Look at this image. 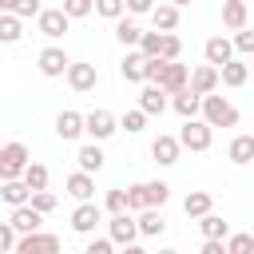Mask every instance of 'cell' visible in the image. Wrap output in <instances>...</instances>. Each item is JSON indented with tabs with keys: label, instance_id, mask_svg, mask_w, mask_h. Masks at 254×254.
<instances>
[{
	"label": "cell",
	"instance_id": "8",
	"mask_svg": "<svg viewBox=\"0 0 254 254\" xmlns=\"http://www.w3.org/2000/svg\"><path fill=\"white\" fill-rule=\"evenodd\" d=\"M95 83H99V67L95 64H87V60H71L67 64V87L71 91H95Z\"/></svg>",
	"mask_w": 254,
	"mask_h": 254
},
{
	"label": "cell",
	"instance_id": "1",
	"mask_svg": "<svg viewBox=\"0 0 254 254\" xmlns=\"http://www.w3.org/2000/svg\"><path fill=\"white\" fill-rule=\"evenodd\" d=\"M198 119H202L206 127H234V123H238V107H234L226 95H202Z\"/></svg>",
	"mask_w": 254,
	"mask_h": 254
},
{
	"label": "cell",
	"instance_id": "22",
	"mask_svg": "<svg viewBox=\"0 0 254 254\" xmlns=\"http://www.w3.org/2000/svg\"><path fill=\"white\" fill-rule=\"evenodd\" d=\"M103 159H107V155H103L99 143H83V147L75 151V163H79L83 175H99V171H103Z\"/></svg>",
	"mask_w": 254,
	"mask_h": 254
},
{
	"label": "cell",
	"instance_id": "34",
	"mask_svg": "<svg viewBox=\"0 0 254 254\" xmlns=\"http://www.w3.org/2000/svg\"><path fill=\"white\" fill-rule=\"evenodd\" d=\"M222 246H226V254H254V234H246V230H230Z\"/></svg>",
	"mask_w": 254,
	"mask_h": 254
},
{
	"label": "cell",
	"instance_id": "16",
	"mask_svg": "<svg viewBox=\"0 0 254 254\" xmlns=\"http://www.w3.org/2000/svg\"><path fill=\"white\" fill-rule=\"evenodd\" d=\"M119 75L127 79V83H147V56L135 48V52H127L123 56V64H119Z\"/></svg>",
	"mask_w": 254,
	"mask_h": 254
},
{
	"label": "cell",
	"instance_id": "11",
	"mask_svg": "<svg viewBox=\"0 0 254 254\" xmlns=\"http://www.w3.org/2000/svg\"><path fill=\"white\" fill-rule=\"evenodd\" d=\"M99 222H103V206H95V202H79L71 210V230L75 234H95Z\"/></svg>",
	"mask_w": 254,
	"mask_h": 254
},
{
	"label": "cell",
	"instance_id": "40",
	"mask_svg": "<svg viewBox=\"0 0 254 254\" xmlns=\"http://www.w3.org/2000/svg\"><path fill=\"white\" fill-rule=\"evenodd\" d=\"M95 16L119 20V16H127V8H123V0H95Z\"/></svg>",
	"mask_w": 254,
	"mask_h": 254
},
{
	"label": "cell",
	"instance_id": "12",
	"mask_svg": "<svg viewBox=\"0 0 254 254\" xmlns=\"http://www.w3.org/2000/svg\"><path fill=\"white\" fill-rule=\"evenodd\" d=\"M8 226H12L16 234H36V230H44V214L24 202V206H16V210L8 214Z\"/></svg>",
	"mask_w": 254,
	"mask_h": 254
},
{
	"label": "cell",
	"instance_id": "7",
	"mask_svg": "<svg viewBox=\"0 0 254 254\" xmlns=\"http://www.w3.org/2000/svg\"><path fill=\"white\" fill-rule=\"evenodd\" d=\"M67 52L60 48V44H48L40 56H36V67H40V75H48V79H60V75H67Z\"/></svg>",
	"mask_w": 254,
	"mask_h": 254
},
{
	"label": "cell",
	"instance_id": "45",
	"mask_svg": "<svg viewBox=\"0 0 254 254\" xmlns=\"http://www.w3.org/2000/svg\"><path fill=\"white\" fill-rule=\"evenodd\" d=\"M16 238H20V234H16L8 222H0V254H12V250H16Z\"/></svg>",
	"mask_w": 254,
	"mask_h": 254
},
{
	"label": "cell",
	"instance_id": "42",
	"mask_svg": "<svg viewBox=\"0 0 254 254\" xmlns=\"http://www.w3.org/2000/svg\"><path fill=\"white\" fill-rule=\"evenodd\" d=\"M44 8H40V0H12V16H20V20H36Z\"/></svg>",
	"mask_w": 254,
	"mask_h": 254
},
{
	"label": "cell",
	"instance_id": "5",
	"mask_svg": "<svg viewBox=\"0 0 254 254\" xmlns=\"http://www.w3.org/2000/svg\"><path fill=\"white\" fill-rule=\"evenodd\" d=\"M12 254H64V246H60V234L36 230V234H20Z\"/></svg>",
	"mask_w": 254,
	"mask_h": 254
},
{
	"label": "cell",
	"instance_id": "30",
	"mask_svg": "<svg viewBox=\"0 0 254 254\" xmlns=\"http://www.w3.org/2000/svg\"><path fill=\"white\" fill-rule=\"evenodd\" d=\"M0 198L16 210V206H24V202L32 198V190L24 187V179H12V183H0Z\"/></svg>",
	"mask_w": 254,
	"mask_h": 254
},
{
	"label": "cell",
	"instance_id": "49",
	"mask_svg": "<svg viewBox=\"0 0 254 254\" xmlns=\"http://www.w3.org/2000/svg\"><path fill=\"white\" fill-rule=\"evenodd\" d=\"M119 254H147V250H143V246H139V242H131V246H123V250H119Z\"/></svg>",
	"mask_w": 254,
	"mask_h": 254
},
{
	"label": "cell",
	"instance_id": "26",
	"mask_svg": "<svg viewBox=\"0 0 254 254\" xmlns=\"http://www.w3.org/2000/svg\"><path fill=\"white\" fill-rule=\"evenodd\" d=\"M246 79H250V67H246L238 56H234L230 64H222V67H218V83H222V87H242Z\"/></svg>",
	"mask_w": 254,
	"mask_h": 254
},
{
	"label": "cell",
	"instance_id": "27",
	"mask_svg": "<svg viewBox=\"0 0 254 254\" xmlns=\"http://www.w3.org/2000/svg\"><path fill=\"white\" fill-rule=\"evenodd\" d=\"M183 210H187V218H202V214L214 210V194H210V190H190V194L183 198Z\"/></svg>",
	"mask_w": 254,
	"mask_h": 254
},
{
	"label": "cell",
	"instance_id": "24",
	"mask_svg": "<svg viewBox=\"0 0 254 254\" xmlns=\"http://www.w3.org/2000/svg\"><path fill=\"white\" fill-rule=\"evenodd\" d=\"M226 159H230L234 167L254 163V135H234V139L226 143Z\"/></svg>",
	"mask_w": 254,
	"mask_h": 254
},
{
	"label": "cell",
	"instance_id": "39",
	"mask_svg": "<svg viewBox=\"0 0 254 254\" xmlns=\"http://www.w3.org/2000/svg\"><path fill=\"white\" fill-rule=\"evenodd\" d=\"M139 210H147V190H143V183H131L127 187V214H139Z\"/></svg>",
	"mask_w": 254,
	"mask_h": 254
},
{
	"label": "cell",
	"instance_id": "46",
	"mask_svg": "<svg viewBox=\"0 0 254 254\" xmlns=\"http://www.w3.org/2000/svg\"><path fill=\"white\" fill-rule=\"evenodd\" d=\"M123 8H127V16H151L155 0H123Z\"/></svg>",
	"mask_w": 254,
	"mask_h": 254
},
{
	"label": "cell",
	"instance_id": "15",
	"mask_svg": "<svg viewBox=\"0 0 254 254\" xmlns=\"http://www.w3.org/2000/svg\"><path fill=\"white\" fill-rule=\"evenodd\" d=\"M179 155H183V147H179V139H175V135H159V139L151 143V159H155L159 167H175V163H179Z\"/></svg>",
	"mask_w": 254,
	"mask_h": 254
},
{
	"label": "cell",
	"instance_id": "29",
	"mask_svg": "<svg viewBox=\"0 0 254 254\" xmlns=\"http://www.w3.org/2000/svg\"><path fill=\"white\" fill-rule=\"evenodd\" d=\"M151 24H155V32H175L179 28V8L175 4H155L151 8Z\"/></svg>",
	"mask_w": 254,
	"mask_h": 254
},
{
	"label": "cell",
	"instance_id": "38",
	"mask_svg": "<svg viewBox=\"0 0 254 254\" xmlns=\"http://www.w3.org/2000/svg\"><path fill=\"white\" fill-rule=\"evenodd\" d=\"M119 127H123L127 135H139V131L147 127V115H143L139 107H131V111H123V119H119Z\"/></svg>",
	"mask_w": 254,
	"mask_h": 254
},
{
	"label": "cell",
	"instance_id": "20",
	"mask_svg": "<svg viewBox=\"0 0 254 254\" xmlns=\"http://www.w3.org/2000/svg\"><path fill=\"white\" fill-rule=\"evenodd\" d=\"M246 20H250V8H246V0H222V28H230V32H242V28H246Z\"/></svg>",
	"mask_w": 254,
	"mask_h": 254
},
{
	"label": "cell",
	"instance_id": "4",
	"mask_svg": "<svg viewBox=\"0 0 254 254\" xmlns=\"http://www.w3.org/2000/svg\"><path fill=\"white\" fill-rule=\"evenodd\" d=\"M115 131H119V119H115L107 107H95V111L83 115V135H87L91 143H103V139H111Z\"/></svg>",
	"mask_w": 254,
	"mask_h": 254
},
{
	"label": "cell",
	"instance_id": "25",
	"mask_svg": "<svg viewBox=\"0 0 254 254\" xmlns=\"http://www.w3.org/2000/svg\"><path fill=\"white\" fill-rule=\"evenodd\" d=\"M171 107H175L183 119H198V111H202V95H194L190 87H183V91L171 95Z\"/></svg>",
	"mask_w": 254,
	"mask_h": 254
},
{
	"label": "cell",
	"instance_id": "31",
	"mask_svg": "<svg viewBox=\"0 0 254 254\" xmlns=\"http://www.w3.org/2000/svg\"><path fill=\"white\" fill-rule=\"evenodd\" d=\"M24 36V20L12 12H0V44H20Z\"/></svg>",
	"mask_w": 254,
	"mask_h": 254
},
{
	"label": "cell",
	"instance_id": "28",
	"mask_svg": "<svg viewBox=\"0 0 254 254\" xmlns=\"http://www.w3.org/2000/svg\"><path fill=\"white\" fill-rule=\"evenodd\" d=\"M115 40H119L123 48H131V52H135V48H139V40H143V28H139L131 16H119V20H115Z\"/></svg>",
	"mask_w": 254,
	"mask_h": 254
},
{
	"label": "cell",
	"instance_id": "10",
	"mask_svg": "<svg viewBox=\"0 0 254 254\" xmlns=\"http://www.w3.org/2000/svg\"><path fill=\"white\" fill-rule=\"evenodd\" d=\"M36 28H40V36H48V40H64V32L71 28V20H67L60 8H44V12L36 16Z\"/></svg>",
	"mask_w": 254,
	"mask_h": 254
},
{
	"label": "cell",
	"instance_id": "9",
	"mask_svg": "<svg viewBox=\"0 0 254 254\" xmlns=\"http://www.w3.org/2000/svg\"><path fill=\"white\" fill-rule=\"evenodd\" d=\"M107 238H111V246H131L135 238H139V226H135V214H111L107 218Z\"/></svg>",
	"mask_w": 254,
	"mask_h": 254
},
{
	"label": "cell",
	"instance_id": "3",
	"mask_svg": "<svg viewBox=\"0 0 254 254\" xmlns=\"http://www.w3.org/2000/svg\"><path fill=\"white\" fill-rule=\"evenodd\" d=\"M179 147L183 151H210V143H214V127H206L202 119H183V127H179Z\"/></svg>",
	"mask_w": 254,
	"mask_h": 254
},
{
	"label": "cell",
	"instance_id": "35",
	"mask_svg": "<svg viewBox=\"0 0 254 254\" xmlns=\"http://www.w3.org/2000/svg\"><path fill=\"white\" fill-rule=\"evenodd\" d=\"M183 56V40L175 36V32H163V40H159V60L163 64H175Z\"/></svg>",
	"mask_w": 254,
	"mask_h": 254
},
{
	"label": "cell",
	"instance_id": "41",
	"mask_svg": "<svg viewBox=\"0 0 254 254\" xmlns=\"http://www.w3.org/2000/svg\"><path fill=\"white\" fill-rule=\"evenodd\" d=\"M28 206L40 210V214H52V210H56V194H52V190H36V194L28 198Z\"/></svg>",
	"mask_w": 254,
	"mask_h": 254
},
{
	"label": "cell",
	"instance_id": "52",
	"mask_svg": "<svg viewBox=\"0 0 254 254\" xmlns=\"http://www.w3.org/2000/svg\"><path fill=\"white\" fill-rule=\"evenodd\" d=\"M159 254H183V250H171V246H167V250H159Z\"/></svg>",
	"mask_w": 254,
	"mask_h": 254
},
{
	"label": "cell",
	"instance_id": "19",
	"mask_svg": "<svg viewBox=\"0 0 254 254\" xmlns=\"http://www.w3.org/2000/svg\"><path fill=\"white\" fill-rule=\"evenodd\" d=\"M198 234H202V242H226V234H230V222L222 218V214H202L198 218Z\"/></svg>",
	"mask_w": 254,
	"mask_h": 254
},
{
	"label": "cell",
	"instance_id": "48",
	"mask_svg": "<svg viewBox=\"0 0 254 254\" xmlns=\"http://www.w3.org/2000/svg\"><path fill=\"white\" fill-rule=\"evenodd\" d=\"M202 254H226L222 242H202Z\"/></svg>",
	"mask_w": 254,
	"mask_h": 254
},
{
	"label": "cell",
	"instance_id": "44",
	"mask_svg": "<svg viewBox=\"0 0 254 254\" xmlns=\"http://www.w3.org/2000/svg\"><path fill=\"white\" fill-rule=\"evenodd\" d=\"M234 52H242V56H254V32L250 28H242V32H234Z\"/></svg>",
	"mask_w": 254,
	"mask_h": 254
},
{
	"label": "cell",
	"instance_id": "43",
	"mask_svg": "<svg viewBox=\"0 0 254 254\" xmlns=\"http://www.w3.org/2000/svg\"><path fill=\"white\" fill-rule=\"evenodd\" d=\"M159 40H163V32H143V40H139V52H143L147 60H159Z\"/></svg>",
	"mask_w": 254,
	"mask_h": 254
},
{
	"label": "cell",
	"instance_id": "21",
	"mask_svg": "<svg viewBox=\"0 0 254 254\" xmlns=\"http://www.w3.org/2000/svg\"><path fill=\"white\" fill-rule=\"evenodd\" d=\"M171 107V99H167V91H159L155 83H147L143 91H139V111L143 115H163Z\"/></svg>",
	"mask_w": 254,
	"mask_h": 254
},
{
	"label": "cell",
	"instance_id": "18",
	"mask_svg": "<svg viewBox=\"0 0 254 254\" xmlns=\"http://www.w3.org/2000/svg\"><path fill=\"white\" fill-rule=\"evenodd\" d=\"M67 194L75 198V202H95V175H83V171H75V175H67Z\"/></svg>",
	"mask_w": 254,
	"mask_h": 254
},
{
	"label": "cell",
	"instance_id": "2",
	"mask_svg": "<svg viewBox=\"0 0 254 254\" xmlns=\"http://www.w3.org/2000/svg\"><path fill=\"white\" fill-rule=\"evenodd\" d=\"M28 163H32V151H28L20 139H12V143H0V183H12V179H20Z\"/></svg>",
	"mask_w": 254,
	"mask_h": 254
},
{
	"label": "cell",
	"instance_id": "13",
	"mask_svg": "<svg viewBox=\"0 0 254 254\" xmlns=\"http://www.w3.org/2000/svg\"><path fill=\"white\" fill-rule=\"evenodd\" d=\"M202 56H206V64H210V67L230 64V60H234V44H230V36H210V40L202 44Z\"/></svg>",
	"mask_w": 254,
	"mask_h": 254
},
{
	"label": "cell",
	"instance_id": "36",
	"mask_svg": "<svg viewBox=\"0 0 254 254\" xmlns=\"http://www.w3.org/2000/svg\"><path fill=\"white\" fill-rule=\"evenodd\" d=\"M60 12H64L67 20H83V16L95 12V0H60Z\"/></svg>",
	"mask_w": 254,
	"mask_h": 254
},
{
	"label": "cell",
	"instance_id": "14",
	"mask_svg": "<svg viewBox=\"0 0 254 254\" xmlns=\"http://www.w3.org/2000/svg\"><path fill=\"white\" fill-rule=\"evenodd\" d=\"M194 95H214L218 91V67H210V64H198L194 71H190V83H187Z\"/></svg>",
	"mask_w": 254,
	"mask_h": 254
},
{
	"label": "cell",
	"instance_id": "32",
	"mask_svg": "<svg viewBox=\"0 0 254 254\" xmlns=\"http://www.w3.org/2000/svg\"><path fill=\"white\" fill-rule=\"evenodd\" d=\"M20 179H24V187H28L32 194H36V190H48V167H44V163H28Z\"/></svg>",
	"mask_w": 254,
	"mask_h": 254
},
{
	"label": "cell",
	"instance_id": "37",
	"mask_svg": "<svg viewBox=\"0 0 254 254\" xmlns=\"http://www.w3.org/2000/svg\"><path fill=\"white\" fill-rule=\"evenodd\" d=\"M103 210H107V214H127V190H123V187H111V190L103 194Z\"/></svg>",
	"mask_w": 254,
	"mask_h": 254
},
{
	"label": "cell",
	"instance_id": "47",
	"mask_svg": "<svg viewBox=\"0 0 254 254\" xmlns=\"http://www.w3.org/2000/svg\"><path fill=\"white\" fill-rule=\"evenodd\" d=\"M83 254H115V246H111V238H91L83 246Z\"/></svg>",
	"mask_w": 254,
	"mask_h": 254
},
{
	"label": "cell",
	"instance_id": "23",
	"mask_svg": "<svg viewBox=\"0 0 254 254\" xmlns=\"http://www.w3.org/2000/svg\"><path fill=\"white\" fill-rule=\"evenodd\" d=\"M135 226H139V234H143V238H159V234L167 230V218H163V210L147 206V210H139V214H135Z\"/></svg>",
	"mask_w": 254,
	"mask_h": 254
},
{
	"label": "cell",
	"instance_id": "33",
	"mask_svg": "<svg viewBox=\"0 0 254 254\" xmlns=\"http://www.w3.org/2000/svg\"><path fill=\"white\" fill-rule=\"evenodd\" d=\"M143 190H147V206H155V210H163V206H167V198H171V187H167L163 179L143 183Z\"/></svg>",
	"mask_w": 254,
	"mask_h": 254
},
{
	"label": "cell",
	"instance_id": "17",
	"mask_svg": "<svg viewBox=\"0 0 254 254\" xmlns=\"http://www.w3.org/2000/svg\"><path fill=\"white\" fill-rule=\"evenodd\" d=\"M56 135H60L64 143H75V139L83 135V115H79V111H71V107H67V111H60V115H56Z\"/></svg>",
	"mask_w": 254,
	"mask_h": 254
},
{
	"label": "cell",
	"instance_id": "51",
	"mask_svg": "<svg viewBox=\"0 0 254 254\" xmlns=\"http://www.w3.org/2000/svg\"><path fill=\"white\" fill-rule=\"evenodd\" d=\"M0 12H12V0H0Z\"/></svg>",
	"mask_w": 254,
	"mask_h": 254
},
{
	"label": "cell",
	"instance_id": "50",
	"mask_svg": "<svg viewBox=\"0 0 254 254\" xmlns=\"http://www.w3.org/2000/svg\"><path fill=\"white\" fill-rule=\"evenodd\" d=\"M167 4H175V8H187V4H190V0H167Z\"/></svg>",
	"mask_w": 254,
	"mask_h": 254
},
{
	"label": "cell",
	"instance_id": "6",
	"mask_svg": "<svg viewBox=\"0 0 254 254\" xmlns=\"http://www.w3.org/2000/svg\"><path fill=\"white\" fill-rule=\"evenodd\" d=\"M151 83H155L159 91L175 95V91H183V87L190 83V67H187V64H179V60H175V64H159V75H155Z\"/></svg>",
	"mask_w": 254,
	"mask_h": 254
}]
</instances>
